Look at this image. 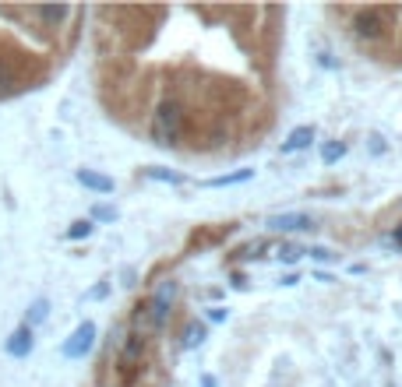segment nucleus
<instances>
[{"mask_svg":"<svg viewBox=\"0 0 402 387\" xmlns=\"http://www.w3.org/2000/svg\"><path fill=\"white\" fill-rule=\"evenodd\" d=\"M92 345H96V324H92V320H85V324L75 331V338L67 342V356H75V359H78V356H85Z\"/></svg>","mask_w":402,"mask_h":387,"instance_id":"nucleus-4","label":"nucleus"},{"mask_svg":"<svg viewBox=\"0 0 402 387\" xmlns=\"http://www.w3.org/2000/svg\"><path fill=\"white\" fill-rule=\"evenodd\" d=\"M89 229H92L89 222H78V225H75V236H89Z\"/></svg>","mask_w":402,"mask_h":387,"instance_id":"nucleus-18","label":"nucleus"},{"mask_svg":"<svg viewBox=\"0 0 402 387\" xmlns=\"http://www.w3.org/2000/svg\"><path fill=\"white\" fill-rule=\"evenodd\" d=\"M303 254H307L303 247H283V254H279V257H283V261H297V257H303Z\"/></svg>","mask_w":402,"mask_h":387,"instance_id":"nucleus-14","label":"nucleus"},{"mask_svg":"<svg viewBox=\"0 0 402 387\" xmlns=\"http://www.w3.org/2000/svg\"><path fill=\"white\" fill-rule=\"evenodd\" d=\"M310 257H317V261H332L335 254H328V250H321V247H317V250H310Z\"/></svg>","mask_w":402,"mask_h":387,"instance_id":"nucleus-17","label":"nucleus"},{"mask_svg":"<svg viewBox=\"0 0 402 387\" xmlns=\"http://www.w3.org/2000/svg\"><path fill=\"white\" fill-rule=\"evenodd\" d=\"M310 141H314V127H297L290 134V141H283V152H303Z\"/></svg>","mask_w":402,"mask_h":387,"instance_id":"nucleus-7","label":"nucleus"},{"mask_svg":"<svg viewBox=\"0 0 402 387\" xmlns=\"http://www.w3.org/2000/svg\"><path fill=\"white\" fill-rule=\"evenodd\" d=\"M173 292H177V286H173V282H159V286H156V292H152V299L170 306V303H173Z\"/></svg>","mask_w":402,"mask_h":387,"instance_id":"nucleus-11","label":"nucleus"},{"mask_svg":"<svg viewBox=\"0 0 402 387\" xmlns=\"http://www.w3.org/2000/svg\"><path fill=\"white\" fill-rule=\"evenodd\" d=\"M201 387H215V377H201Z\"/></svg>","mask_w":402,"mask_h":387,"instance_id":"nucleus-19","label":"nucleus"},{"mask_svg":"<svg viewBox=\"0 0 402 387\" xmlns=\"http://www.w3.org/2000/svg\"><path fill=\"white\" fill-rule=\"evenodd\" d=\"M96 218L99 222H113L116 218V208H96Z\"/></svg>","mask_w":402,"mask_h":387,"instance_id":"nucleus-15","label":"nucleus"},{"mask_svg":"<svg viewBox=\"0 0 402 387\" xmlns=\"http://www.w3.org/2000/svg\"><path fill=\"white\" fill-rule=\"evenodd\" d=\"M396 236H399V243H402V225H399V232H396Z\"/></svg>","mask_w":402,"mask_h":387,"instance_id":"nucleus-20","label":"nucleus"},{"mask_svg":"<svg viewBox=\"0 0 402 387\" xmlns=\"http://www.w3.org/2000/svg\"><path fill=\"white\" fill-rule=\"evenodd\" d=\"M201 342H205V324H191L188 338H184V349H198Z\"/></svg>","mask_w":402,"mask_h":387,"instance_id":"nucleus-12","label":"nucleus"},{"mask_svg":"<svg viewBox=\"0 0 402 387\" xmlns=\"http://www.w3.org/2000/svg\"><path fill=\"white\" fill-rule=\"evenodd\" d=\"M342 155H346V141H328V145L321 148V162H328V166L339 162Z\"/></svg>","mask_w":402,"mask_h":387,"instance_id":"nucleus-10","label":"nucleus"},{"mask_svg":"<svg viewBox=\"0 0 402 387\" xmlns=\"http://www.w3.org/2000/svg\"><path fill=\"white\" fill-rule=\"evenodd\" d=\"M254 169H237V173H226V176H212V180H201V187H229V184H244L251 180Z\"/></svg>","mask_w":402,"mask_h":387,"instance_id":"nucleus-8","label":"nucleus"},{"mask_svg":"<svg viewBox=\"0 0 402 387\" xmlns=\"http://www.w3.org/2000/svg\"><path fill=\"white\" fill-rule=\"evenodd\" d=\"M89 7L0 4V102L46 89L78 46Z\"/></svg>","mask_w":402,"mask_h":387,"instance_id":"nucleus-2","label":"nucleus"},{"mask_svg":"<svg viewBox=\"0 0 402 387\" xmlns=\"http://www.w3.org/2000/svg\"><path fill=\"white\" fill-rule=\"evenodd\" d=\"M145 352V338L141 335H127L124 345H120V366H134Z\"/></svg>","mask_w":402,"mask_h":387,"instance_id":"nucleus-5","label":"nucleus"},{"mask_svg":"<svg viewBox=\"0 0 402 387\" xmlns=\"http://www.w3.org/2000/svg\"><path fill=\"white\" fill-rule=\"evenodd\" d=\"M152 176H159V180H166V184H180V180H184L180 173H170V169H152Z\"/></svg>","mask_w":402,"mask_h":387,"instance_id":"nucleus-13","label":"nucleus"},{"mask_svg":"<svg viewBox=\"0 0 402 387\" xmlns=\"http://www.w3.org/2000/svg\"><path fill=\"white\" fill-rule=\"evenodd\" d=\"M208 320H215V324H219V320H226V310H222V306H215V310H208Z\"/></svg>","mask_w":402,"mask_h":387,"instance_id":"nucleus-16","label":"nucleus"},{"mask_svg":"<svg viewBox=\"0 0 402 387\" xmlns=\"http://www.w3.org/2000/svg\"><path fill=\"white\" fill-rule=\"evenodd\" d=\"M268 225L283 229V232H290V229H314L307 215H276V218H268Z\"/></svg>","mask_w":402,"mask_h":387,"instance_id":"nucleus-6","label":"nucleus"},{"mask_svg":"<svg viewBox=\"0 0 402 387\" xmlns=\"http://www.w3.org/2000/svg\"><path fill=\"white\" fill-rule=\"evenodd\" d=\"M332 18L346 21V32L367 46L371 53H389L402 64V7H378V4H357V7H328Z\"/></svg>","mask_w":402,"mask_h":387,"instance_id":"nucleus-3","label":"nucleus"},{"mask_svg":"<svg viewBox=\"0 0 402 387\" xmlns=\"http://www.w3.org/2000/svg\"><path fill=\"white\" fill-rule=\"evenodd\" d=\"M78 180H82L85 187H92V191H102V194L113 191V180H109V176H96V173H89V169H82Z\"/></svg>","mask_w":402,"mask_h":387,"instance_id":"nucleus-9","label":"nucleus"},{"mask_svg":"<svg viewBox=\"0 0 402 387\" xmlns=\"http://www.w3.org/2000/svg\"><path fill=\"white\" fill-rule=\"evenodd\" d=\"M96 99L145 141L237 155L279 120L286 7H92Z\"/></svg>","mask_w":402,"mask_h":387,"instance_id":"nucleus-1","label":"nucleus"}]
</instances>
